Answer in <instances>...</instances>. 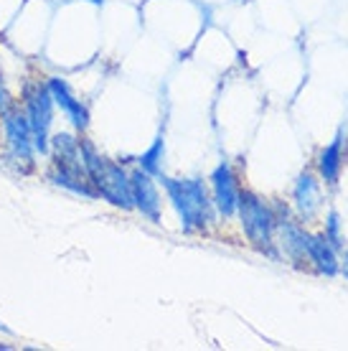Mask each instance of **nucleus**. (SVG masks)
<instances>
[{
	"mask_svg": "<svg viewBox=\"0 0 348 351\" xmlns=\"http://www.w3.org/2000/svg\"><path fill=\"white\" fill-rule=\"evenodd\" d=\"M158 184L163 186L186 234H206L214 227L216 206L211 202V191L203 178H173L160 173Z\"/></svg>",
	"mask_w": 348,
	"mask_h": 351,
	"instance_id": "obj_1",
	"label": "nucleus"
},
{
	"mask_svg": "<svg viewBox=\"0 0 348 351\" xmlns=\"http://www.w3.org/2000/svg\"><path fill=\"white\" fill-rule=\"evenodd\" d=\"M236 217L242 224L244 237L249 245L257 247L264 255L277 257V245H275V229H277V214L270 204L262 199L252 189H239V206Z\"/></svg>",
	"mask_w": 348,
	"mask_h": 351,
	"instance_id": "obj_2",
	"label": "nucleus"
},
{
	"mask_svg": "<svg viewBox=\"0 0 348 351\" xmlns=\"http://www.w3.org/2000/svg\"><path fill=\"white\" fill-rule=\"evenodd\" d=\"M53 97L46 87V82H36L23 89V112H26L28 128L34 135V148L38 156H49L51 143V125H53Z\"/></svg>",
	"mask_w": 348,
	"mask_h": 351,
	"instance_id": "obj_3",
	"label": "nucleus"
},
{
	"mask_svg": "<svg viewBox=\"0 0 348 351\" xmlns=\"http://www.w3.org/2000/svg\"><path fill=\"white\" fill-rule=\"evenodd\" d=\"M0 123H3V135H5V148H8L10 158L23 163V166L34 168L36 163V148H34V135L28 128L26 112L23 107L10 105L5 112L0 114Z\"/></svg>",
	"mask_w": 348,
	"mask_h": 351,
	"instance_id": "obj_4",
	"label": "nucleus"
},
{
	"mask_svg": "<svg viewBox=\"0 0 348 351\" xmlns=\"http://www.w3.org/2000/svg\"><path fill=\"white\" fill-rule=\"evenodd\" d=\"M92 189L97 191V199L112 204L114 209L122 211H132V191H130V171L122 166V163H114V160L107 158L102 171L89 181Z\"/></svg>",
	"mask_w": 348,
	"mask_h": 351,
	"instance_id": "obj_5",
	"label": "nucleus"
},
{
	"mask_svg": "<svg viewBox=\"0 0 348 351\" xmlns=\"http://www.w3.org/2000/svg\"><path fill=\"white\" fill-rule=\"evenodd\" d=\"M211 202L216 206V214L224 219H234L239 206V181L229 160H221L209 176Z\"/></svg>",
	"mask_w": 348,
	"mask_h": 351,
	"instance_id": "obj_6",
	"label": "nucleus"
},
{
	"mask_svg": "<svg viewBox=\"0 0 348 351\" xmlns=\"http://www.w3.org/2000/svg\"><path fill=\"white\" fill-rule=\"evenodd\" d=\"M130 191H132V206L150 221H160V191H158L156 176L145 173L142 168L130 171Z\"/></svg>",
	"mask_w": 348,
	"mask_h": 351,
	"instance_id": "obj_7",
	"label": "nucleus"
},
{
	"mask_svg": "<svg viewBox=\"0 0 348 351\" xmlns=\"http://www.w3.org/2000/svg\"><path fill=\"white\" fill-rule=\"evenodd\" d=\"M46 87H49V92H51V97H53V105L66 114V120L71 123V128H74L77 132L87 130L89 110H87V105L71 92L69 82L61 80V77H49V80H46Z\"/></svg>",
	"mask_w": 348,
	"mask_h": 351,
	"instance_id": "obj_8",
	"label": "nucleus"
},
{
	"mask_svg": "<svg viewBox=\"0 0 348 351\" xmlns=\"http://www.w3.org/2000/svg\"><path fill=\"white\" fill-rule=\"evenodd\" d=\"M293 204H295L297 214L303 219H313L318 209L323 204V193H321V181L313 171H303L297 176L295 186H293Z\"/></svg>",
	"mask_w": 348,
	"mask_h": 351,
	"instance_id": "obj_9",
	"label": "nucleus"
},
{
	"mask_svg": "<svg viewBox=\"0 0 348 351\" xmlns=\"http://www.w3.org/2000/svg\"><path fill=\"white\" fill-rule=\"evenodd\" d=\"M336 252L338 250L323 237V234H310L308 232L305 255H308V263L313 265L318 272H323V275H336V272H340V260Z\"/></svg>",
	"mask_w": 348,
	"mask_h": 351,
	"instance_id": "obj_10",
	"label": "nucleus"
},
{
	"mask_svg": "<svg viewBox=\"0 0 348 351\" xmlns=\"http://www.w3.org/2000/svg\"><path fill=\"white\" fill-rule=\"evenodd\" d=\"M315 171H318V178L325 181L328 186H336L340 178V171H343V132H338L333 138L331 145L318 153V160H315Z\"/></svg>",
	"mask_w": 348,
	"mask_h": 351,
	"instance_id": "obj_11",
	"label": "nucleus"
},
{
	"mask_svg": "<svg viewBox=\"0 0 348 351\" xmlns=\"http://www.w3.org/2000/svg\"><path fill=\"white\" fill-rule=\"evenodd\" d=\"M49 181L53 186H59L64 191L74 193V196H82V199H87V202H95L97 199V191L92 189L89 184V178L84 173H79V171H71V168H64V166H53L49 168Z\"/></svg>",
	"mask_w": 348,
	"mask_h": 351,
	"instance_id": "obj_12",
	"label": "nucleus"
},
{
	"mask_svg": "<svg viewBox=\"0 0 348 351\" xmlns=\"http://www.w3.org/2000/svg\"><path fill=\"white\" fill-rule=\"evenodd\" d=\"M163 158H166V138L158 135L156 141H153V145L138 158V168H142L145 173L158 178V176L163 173Z\"/></svg>",
	"mask_w": 348,
	"mask_h": 351,
	"instance_id": "obj_13",
	"label": "nucleus"
},
{
	"mask_svg": "<svg viewBox=\"0 0 348 351\" xmlns=\"http://www.w3.org/2000/svg\"><path fill=\"white\" fill-rule=\"evenodd\" d=\"M323 237L328 239L336 250H340V247H343V237H340V221H338V214H336V211H331V214H328V221H325V232H323Z\"/></svg>",
	"mask_w": 348,
	"mask_h": 351,
	"instance_id": "obj_14",
	"label": "nucleus"
},
{
	"mask_svg": "<svg viewBox=\"0 0 348 351\" xmlns=\"http://www.w3.org/2000/svg\"><path fill=\"white\" fill-rule=\"evenodd\" d=\"M10 105H13V102H10V95H8V89L3 87V82H0V114L5 112V110H8Z\"/></svg>",
	"mask_w": 348,
	"mask_h": 351,
	"instance_id": "obj_15",
	"label": "nucleus"
},
{
	"mask_svg": "<svg viewBox=\"0 0 348 351\" xmlns=\"http://www.w3.org/2000/svg\"><path fill=\"white\" fill-rule=\"evenodd\" d=\"M340 272H343V275L348 278V252L343 255V263H340Z\"/></svg>",
	"mask_w": 348,
	"mask_h": 351,
	"instance_id": "obj_16",
	"label": "nucleus"
},
{
	"mask_svg": "<svg viewBox=\"0 0 348 351\" xmlns=\"http://www.w3.org/2000/svg\"><path fill=\"white\" fill-rule=\"evenodd\" d=\"M0 334H13V331H10V328H8V326H5V324H3V321H0Z\"/></svg>",
	"mask_w": 348,
	"mask_h": 351,
	"instance_id": "obj_17",
	"label": "nucleus"
},
{
	"mask_svg": "<svg viewBox=\"0 0 348 351\" xmlns=\"http://www.w3.org/2000/svg\"><path fill=\"white\" fill-rule=\"evenodd\" d=\"M84 3H92V5H105V0H84Z\"/></svg>",
	"mask_w": 348,
	"mask_h": 351,
	"instance_id": "obj_18",
	"label": "nucleus"
},
{
	"mask_svg": "<svg viewBox=\"0 0 348 351\" xmlns=\"http://www.w3.org/2000/svg\"><path fill=\"white\" fill-rule=\"evenodd\" d=\"M8 349H10L8 343H0V351H8Z\"/></svg>",
	"mask_w": 348,
	"mask_h": 351,
	"instance_id": "obj_19",
	"label": "nucleus"
}]
</instances>
